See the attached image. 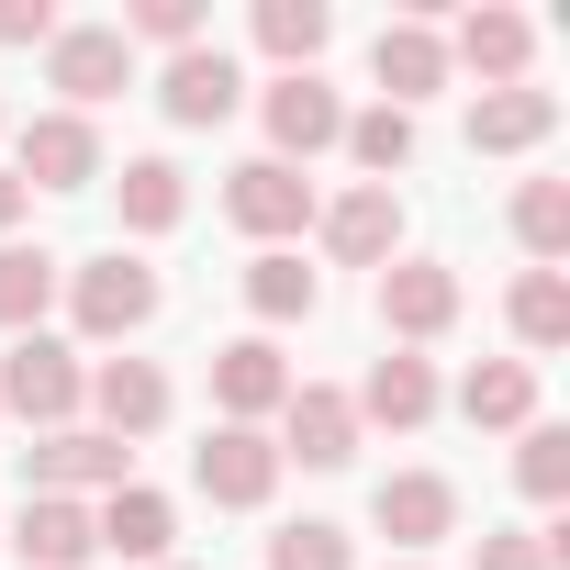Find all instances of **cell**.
<instances>
[{
    "mask_svg": "<svg viewBox=\"0 0 570 570\" xmlns=\"http://www.w3.org/2000/svg\"><path fill=\"white\" fill-rule=\"evenodd\" d=\"M68 325H79V347H135L146 325H157V303H168V279L135 257V246H101V257H79L68 268Z\"/></svg>",
    "mask_w": 570,
    "mask_h": 570,
    "instance_id": "1",
    "label": "cell"
},
{
    "mask_svg": "<svg viewBox=\"0 0 570 570\" xmlns=\"http://www.w3.org/2000/svg\"><path fill=\"white\" fill-rule=\"evenodd\" d=\"M79 403H90V358L68 336H12V358H0V414L57 436V425H79Z\"/></svg>",
    "mask_w": 570,
    "mask_h": 570,
    "instance_id": "2",
    "label": "cell"
},
{
    "mask_svg": "<svg viewBox=\"0 0 570 570\" xmlns=\"http://www.w3.org/2000/svg\"><path fill=\"white\" fill-rule=\"evenodd\" d=\"M124 481H135V448L101 436V425H57V436L23 448V492H68V503H90V492H124Z\"/></svg>",
    "mask_w": 570,
    "mask_h": 570,
    "instance_id": "3",
    "label": "cell"
},
{
    "mask_svg": "<svg viewBox=\"0 0 570 570\" xmlns=\"http://www.w3.org/2000/svg\"><path fill=\"white\" fill-rule=\"evenodd\" d=\"M190 492L224 503V514H257V503L279 492V436H268V425H213V436L190 448Z\"/></svg>",
    "mask_w": 570,
    "mask_h": 570,
    "instance_id": "4",
    "label": "cell"
},
{
    "mask_svg": "<svg viewBox=\"0 0 570 570\" xmlns=\"http://www.w3.org/2000/svg\"><path fill=\"white\" fill-rule=\"evenodd\" d=\"M370 525L392 537V559H436V548L459 537V481H448V470H392V481L370 492Z\"/></svg>",
    "mask_w": 570,
    "mask_h": 570,
    "instance_id": "5",
    "label": "cell"
},
{
    "mask_svg": "<svg viewBox=\"0 0 570 570\" xmlns=\"http://www.w3.org/2000/svg\"><path fill=\"white\" fill-rule=\"evenodd\" d=\"M257 112H268V157H279V168H303V157H325V146L347 135V101L325 90V68H279V79L257 90Z\"/></svg>",
    "mask_w": 570,
    "mask_h": 570,
    "instance_id": "6",
    "label": "cell"
},
{
    "mask_svg": "<svg viewBox=\"0 0 570 570\" xmlns=\"http://www.w3.org/2000/svg\"><path fill=\"white\" fill-rule=\"evenodd\" d=\"M46 90H68L57 112H90V101L135 90V46H124L112 23H57V46H46Z\"/></svg>",
    "mask_w": 570,
    "mask_h": 570,
    "instance_id": "7",
    "label": "cell"
},
{
    "mask_svg": "<svg viewBox=\"0 0 570 570\" xmlns=\"http://www.w3.org/2000/svg\"><path fill=\"white\" fill-rule=\"evenodd\" d=\"M224 213H235V235H257V246H292V235L314 224V179L279 168V157H246V168L224 179Z\"/></svg>",
    "mask_w": 570,
    "mask_h": 570,
    "instance_id": "8",
    "label": "cell"
},
{
    "mask_svg": "<svg viewBox=\"0 0 570 570\" xmlns=\"http://www.w3.org/2000/svg\"><path fill=\"white\" fill-rule=\"evenodd\" d=\"M381 325H392V347H436L459 325V268L448 257H392L381 268Z\"/></svg>",
    "mask_w": 570,
    "mask_h": 570,
    "instance_id": "9",
    "label": "cell"
},
{
    "mask_svg": "<svg viewBox=\"0 0 570 570\" xmlns=\"http://www.w3.org/2000/svg\"><path fill=\"white\" fill-rule=\"evenodd\" d=\"M235 101H246V68H235L224 46H179V57L157 68V112H168V124H190V135L235 124Z\"/></svg>",
    "mask_w": 570,
    "mask_h": 570,
    "instance_id": "10",
    "label": "cell"
},
{
    "mask_svg": "<svg viewBox=\"0 0 570 570\" xmlns=\"http://www.w3.org/2000/svg\"><path fill=\"white\" fill-rule=\"evenodd\" d=\"M12 179H23V190H90V179H101L90 112H35V124L12 135Z\"/></svg>",
    "mask_w": 570,
    "mask_h": 570,
    "instance_id": "11",
    "label": "cell"
},
{
    "mask_svg": "<svg viewBox=\"0 0 570 570\" xmlns=\"http://www.w3.org/2000/svg\"><path fill=\"white\" fill-rule=\"evenodd\" d=\"M314 235H325V257H336V268H392V257H403V202L358 179V190L314 202Z\"/></svg>",
    "mask_w": 570,
    "mask_h": 570,
    "instance_id": "12",
    "label": "cell"
},
{
    "mask_svg": "<svg viewBox=\"0 0 570 570\" xmlns=\"http://www.w3.org/2000/svg\"><path fill=\"white\" fill-rule=\"evenodd\" d=\"M347 470L358 459V403L325 392V381H292V403H279V470Z\"/></svg>",
    "mask_w": 570,
    "mask_h": 570,
    "instance_id": "13",
    "label": "cell"
},
{
    "mask_svg": "<svg viewBox=\"0 0 570 570\" xmlns=\"http://www.w3.org/2000/svg\"><path fill=\"white\" fill-rule=\"evenodd\" d=\"M90 537H101V559L168 570V548H179V503H168V492H146V481H124V492H101V503H90Z\"/></svg>",
    "mask_w": 570,
    "mask_h": 570,
    "instance_id": "14",
    "label": "cell"
},
{
    "mask_svg": "<svg viewBox=\"0 0 570 570\" xmlns=\"http://www.w3.org/2000/svg\"><path fill=\"white\" fill-rule=\"evenodd\" d=\"M213 403H224V425H268L279 403H292V358H279L268 336H224L213 347Z\"/></svg>",
    "mask_w": 570,
    "mask_h": 570,
    "instance_id": "15",
    "label": "cell"
},
{
    "mask_svg": "<svg viewBox=\"0 0 570 570\" xmlns=\"http://www.w3.org/2000/svg\"><path fill=\"white\" fill-rule=\"evenodd\" d=\"M448 68H470L481 90H514L537 68V23L503 12V0H481V12H459V35H448Z\"/></svg>",
    "mask_w": 570,
    "mask_h": 570,
    "instance_id": "16",
    "label": "cell"
},
{
    "mask_svg": "<svg viewBox=\"0 0 570 570\" xmlns=\"http://www.w3.org/2000/svg\"><path fill=\"white\" fill-rule=\"evenodd\" d=\"M347 403H358V425H392V436H425L448 392H436V358H414V347H392V358H370V381H358Z\"/></svg>",
    "mask_w": 570,
    "mask_h": 570,
    "instance_id": "17",
    "label": "cell"
},
{
    "mask_svg": "<svg viewBox=\"0 0 570 570\" xmlns=\"http://www.w3.org/2000/svg\"><path fill=\"white\" fill-rule=\"evenodd\" d=\"M559 135V90L514 79V90H470V157H525Z\"/></svg>",
    "mask_w": 570,
    "mask_h": 570,
    "instance_id": "18",
    "label": "cell"
},
{
    "mask_svg": "<svg viewBox=\"0 0 570 570\" xmlns=\"http://www.w3.org/2000/svg\"><path fill=\"white\" fill-rule=\"evenodd\" d=\"M370 79H381V101H392V112L436 101V90H448V35H436V23H381Z\"/></svg>",
    "mask_w": 570,
    "mask_h": 570,
    "instance_id": "19",
    "label": "cell"
},
{
    "mask_svg": "<svg viewBox=\"0 0 570 570\" xmlns=\"http://www.w3.org/2000/svg\"><path fill=\"white\" fill-rule=\"evenodd\" d=\"M90 414H101V436H124V448L157 436V425H168V370H157V358H101V370H90Z\"/></svg>",
    "mask_w": 570,
    "mask_h": 570,
    "instance_id": "20",
    "label": "cell"
},
{
    "mask_svg": "<svg viewBox=\"0 0 570 570\" xmlns=\"http://www.w3.org/2000/svg\"><path fill=\"white\" fill-rule=\"evenodd\" d=\"M12 548H23V570H90V559H101V537H90V503H68V492H23V514H12Z\"/></svg>",
    "mask_w": 570,
    "mask_h": 570,
    "instance_id": "21",
    "label": "cell"
},
{
    "mask_svg": "<svg viewBox=\"0 0 570 570\" xmlns=\"http://www.w3.org/2000/svg\"><path fill=\"white\" fill-rule=\"evenodd\" d=\"M57 292H68V257H46V246H0V336H46V314H57Z\"/></svg>",
    "mask_w": 570,
    "mask_h": 570,
    "instance_id": "22",
    "label": "cell"
},
{
    "mask_svg": "<svg viewBox=\"0 0 570 570\" xmlns=\"http://www.w3.org/2000/svg\"><path fill=\"white\" fill-rule=\"evenodd\" d=\"M246 314H257V325H314V314H325V279H314L292 246H257V257H246Z\"/></svg>",
    "mask_w": 570,
    "mask_h": 570,
    "instance_id": "23",
    "label": "cell"
},
{
    "mask_svg": "<svg viewBox=\"0 0 570 570\" xmlns=\"http://www.w3.org/2000/svg\"><path fill=\"white\" fill-rule=\"evenodd\" d=\"M459 414H470V425H492V436H525V425H537V370H525V358H470Z\"/></svg>",
    "mask_w": 570,
    "mask_h": 570,
    "instance_id": "24",
    "label": "cell"
},
{
    "mask_svg": "<svg viewBox=\"0 0 570 570\" xmlns=\"http://www.w3.org/2000/svg\"><path fill=\"white\" fill-rule=\"evenodd\" d=\"M503 314H514V347H525V370H537V358H559V347H570V279H559V268H525Z\"/></svg>",
    "mask_w": 570,
    "mask_h": 570,
    "instance_id": "25",
    "label": "cell"
},
{
    "mask_svg": "<svg viewBox=\"0 0 570 570\" xmlns=\"http://www.w3.org/2000/svg\"><path fill=\"white\" fill-rule=\"evenodd\" d=\"M347 157H358V179L370 190H392L403 168H414V112H392V101H370V112H347V135H336Z\"/></svg>",
    "mask_w": 570,
    "mask_h": 570,
    "instance_id": "26",
    "label": "cell"
},
{
    "mask_svg": "<svg viewBox=\"0 0 570 570\" xmlns=\"http://www.w3.org/2000/svg\"><path fill=\"white\" fill-rule=\"evenodd\" d=\"M325 46H336V12H325V0H257V57L314 68Z\"/></svg>",
    "mask_w": 570,
    "mask_h": 570,
    "instance_id": "27",
    "label": "cell"
},
{
    "mask_svg": "<svg viewBox=\"0 0 570 570\" xmlns=\"http://www.w3.org/2000/svg\"><path fill=\"white\" fill-rule=\"evenodd\" d=\"M112 190H124V224H135V235H168V224L190 213L179 157H124V179H112Z\"/></svg>",
    "mask_w": 570,
    "mask_h": 570,
    "instance_id": "28",
    "label": "cell"
},
{
    "mask_svg": "<svg viewBox=\"0 0 570 570\" xmlns=\"http://www.w3.org/2000/svg\"><path fill=\"white\" fill-rule=\"evenodd\" d=\"M514 246H525L537 268L570 257V179H525V190H514Z\"/></svg>",
    "mask_w": 570,
    "mask_h": 570,
    "instance_id": "29",
    "label": "cell"
},
{
    "mask_svg": "<svg viewBox=\"0 0 570 570\" xmlns=\"http://www.w3.org/2000/svg\"><path fill=\"white\" fill-rule=\"evenodd\" d=\"M514 492L548 503V514L570 503V425H525V436H514Z\"/></svg>",
    "mask_w": 570,
    "mask_h": 570,
    "instance_id": "30",
    "label": "cell"
},
{
    "mask_svg": "<svg viewBox=\"0 0 570 570\" xmlns=\"http://www.w3.org/2000/svg\"><path fill=\"white\" fill-rule=\"evenodd\" d=\"M268 570H358V548H347V525L303 514V525H279V537H268Z\"/></svg>",
    "mask_w": 570,
    "mask_h": 570,
    "instance_id": "31",
    "label": "cell"
},
{
    "mask_svg": "<svg viewBox=\"0 0 570 570\" xmlns=\"http://www.w3.org/2000/svg\"><path fill=\"white\" fill-rule=\"evenodd\" d=\"M124 46H202V0H124V23H112Z\"/></svg>",
    "mask_w": 570,
    "mask_h": 570,
    "instance_id": "32",
    "label": "cell"
},
{
    "mask_svg": "<svg viewBox=\"0 0 570 570\" xmlns=\"http://www.w3.org/2000/svg\"><path fill=\"white\" fill-rule=\"evenodd\" d=\"M470 570H559V559H548V537H537V525H492V537L470 548Z\"/></svg>",
    "mask_w": 570,
    "mask_h": 570,
    "instance_id": "33",
    "label": "cell"
},
{
    "mask_svg": "<svg viewBox=\"0 0 570 570\" xmlns=\"http://www.w3.org/2000/svg\"><path fill=\"white\" fill-rule=\"evenodd\" d=\"M0 46H57V0H0Z\"/></svg>",
    "mask_w": 570,
    "mask_h": 570,
    "instance_id": "34",
    "label": "cell"
},
{
    "mask_svg": "<svg viewBox=\"0 0 570 570\" xmlns=\"http://www.w3.org/2000/svg\"><path fill=\"white\" fill-rule=\"evenodd\" d=\"M23 213H35V190H23L12 168H0V246H12V224H23Z\"/></svg>",
    "mask_w": 570,
    "mask_h": 570,
    "instance_id": "35",
    "label": "cell"
},
{
    "mask_svg": "<svg viewBox=\"0 0 570 570\" xmlns=\"http://www.w3.org/2000/svg\"><path fill=\"white\" fill-rule=\"evenodd\" d=\"M392 570H425V559H392Z\"/></svg>",
    "mask_w": 570,
    "mask_h": 570,
    "instance_id": "36",
    "label": "cell"
},
{
    "mask_svg": "<svg viewBox=\"0 0 570 570\" xmlns=\"http://www.w3.org/2000/svg\"><path fill=\"white\" fill-rule=\"evenodd\" d=\"M168 570H190V559H168Z\"/></svg>",
    "mask_w": 570,
    "mask_h": 570,
    "instance_id": "37",
    "label": "cell"
}]
</instances>
